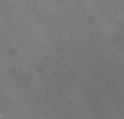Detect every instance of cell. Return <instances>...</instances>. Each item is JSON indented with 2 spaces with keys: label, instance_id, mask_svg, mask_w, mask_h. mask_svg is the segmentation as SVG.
<instances>
[]
</instances>
